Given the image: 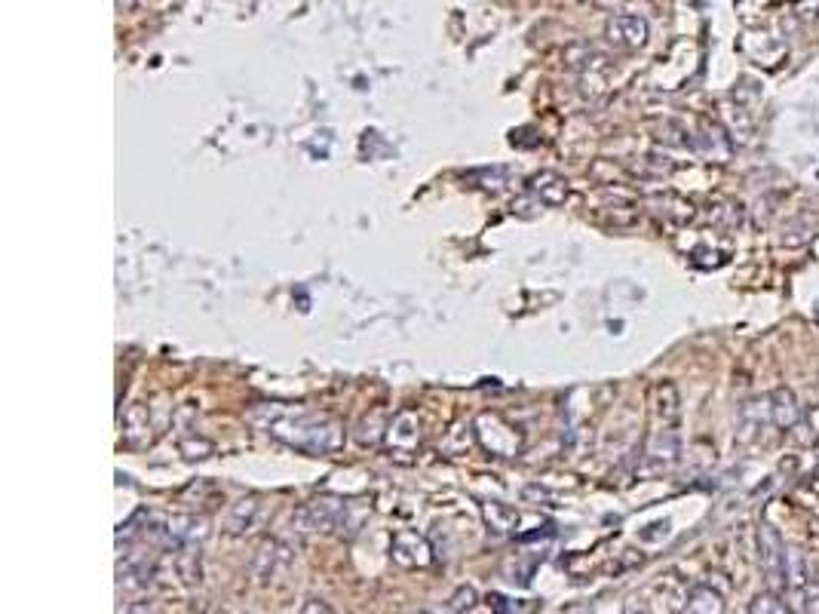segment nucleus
<instances>
[{"mask_svg": "<svg viewBox=\"0 0 819 614\" xmlns=\"http://www.w3.org/2000/svg\"><path fill=\"white\" fill-rule=\"evenodd\" d=\"M758 559H761V572L764 578L773 584V587H786L789 578H786V559H789V550L780 538V532L773 529V525H761L758 529Z\"/></svg>", "mask_w": 819, "mask_h": 614, "instance_id": "4", "label": "nucleus"}, {"mask_svg": "<svg viewBox=\"0 0 819 614\" xmlns=\"http://www.w3.org/2000/svg\"><path fill=\"white\" fill-rule=\"evenodd\" d=\"M528 194H534L543 206H562L568 200V182L556 172H537L528 179Z\"/></svg>", "mask_w": 819, "mask_h": 614, "instance_id": "10", "label": "nucleus"}, {"mask_svg": "<svg viewBox=\"0 0 819 614\" xmlns=\"http://www.w3.org/2000/svg\"><path fill=\"white\" fill-rule=\"evenodd\" d=\"M485 522H488V532H491L494 538H507V535L516 532L519 513H516L510 504L491 501V504H485Z\"/></svg>", "mask_w": 819, "mask_h": 614, "instance_id": "16", "label": "nucleus"}, {"mask_svg": "<svg viewBox=\"0 0 819 614\" xmlns=\"http://www.w3.org/2000/svg\"><path fill=\"white\" fill-rule=\"evenodd\" d=\"M418 614H430V611H418Z\"/></svg>", "mask_w": 819, "mask_h": 614, "instance_id": "24", "label": "nucleus"}, {"mask_svg": "<svg viewBox=\"0 0 819 614\" xmlns=\"http://www.w3.org/2000/svg\"><path fill=\"white\" fill-rule=\"evenodd\" d=\"M298 614H338V611H335L326 599H316V596H313V599H304V602H301Z\"/></svg>", "mask_w": 819, "mask_h": 614, "instance_id": "21", "label": "nucleus"}, {"mask_svg": "<svg viewBox=\"0 0 819 614\" xmlns=\"http://www.w3.org/2000/svg\"><path fill=\"white\" fill-rule=\"evenodd\" d=\"M801 599V614H819V581H807L798 590Z\"/></svg>", "mask_w": 819, "mask_h": 614, "instance_id": "19", "label": "nucleus"}, {"mask_svg": "<svg viewBox=\"0 0 819 614\" xmlns=\"http://www.w3.org/2000/svg\"><path fill=\"white\" fill-rule=\"evenodd\" d=\"M246 421L304 455H332L344 446V427L320 412L292 409L280 403H261L246 412Z\"/></svg>", "mask_w": 819, "mask_h": 614, "instance_id": "1", "label": "nucleus"}, {"mask_svg": "<svg viewBox=\"0 0 819 614\" xmlns=\"http://www.w3.org/2000/svg\"><path fill=\"white\" fill-rule=\"evenodd\" d=\"M767 427L777 430V421H773L770 393H761V397H752L740 406V443H761Z\"/></svg>", "mask_w": 819, "mask_h": 614, "instance_id": "6", "label": "nucleus"}, {"mask_svg": "<svg viewBox=\"0 0 819 614\" xmlns=\"http://www.w3.org/2000/svg\"><path fill=\"white\" fill-rule=\"evenodd\" d=\"M605 34L614 47L620 50H642L648 37H651V25L645 16H635V13H617L608 19L605 25Z\"/></svg>", "mask_w": 819, "mask_h": 614, "instance_id": "7", "label": "nucleus"}, {"mask_svg": "<svg viewBox=\"0 0 819 614\" xmlns=\"http://www.w3.org/2000/svg\"><path fill=\"white\" fill-rule=\"evenodd\" d=\"M691 148L700 151L703 157H712V160H724L731 157V142L721 133L715 123H703L697 133L691 136Z\"/></svg>", "mask_w": 819, "mask_h": 614, "instance_id": "12", "label": "nucleus"}, {"mask_svg": "<svg viewBox=\"0 0 819 614\" xmlns=\"http://www.w3.org/2000/svg\"><path fill=\"white\" fill-rule=\"evenodd\" d=\"M286 565H289V550L277 541H267L255 556V575L261 584H270L273 578H277L280 568H286Z\"/></svg>", "mask_w": 819, "mask_h": 614, "instance_id": "13", "label": "nucleus"}, {"mask_svg": "<svg viewBox=\"0 0 819 614\" xmlns=\"http://www.w3.org/2000/svg\"><path fill=\"white\" fill-rule=\"evenodd\" d=\"M813 320H816V323H819V307H816V311H813Z\"/></svg>", "mask_w": 819, "mask_h": 614, "instance_id": "22", "label": "nucleus"}, {"mask_svg": "<svg viewBox=\"0 0 819 614\" xmlns=\"http://www.w3.org/2000/svg\"><path fill=\"white\" fill-rule=\"evenodd\" d=\"M654 415L663 421V427H675L681 418V397L672 381H660L654 387Z\"/></svg>", "mask_w": 819, "mask_h": 614, "instance_id": "14", "label": "nucleus"}, {"mask_svg": "<svg viewBox=\"0 0 819 614\" xmlns=\"http://www.w3.org/2000/svg\"><path fill=\"white\" fill-rule=\"evenodd\" d=\"M681 458V433L678 427H660L651 433V440L645 446V473H666L678 464Z\"/></svg>", "mask_w": 819, "mask_h": 614, "instance_id": "5", "label": "nucleus"}, {"mask_svg": "<svg viewBox=\"0 0 819 614\" xmlns=\"http://www.w3.org/2000/svg\"><path fill=\"white\" fill-rule=\"evenodd\" d=\"M749 614H792V608L786 605V599L777 590H764V593L752 596Z\"/></svg>", "mask_w": 819, "mask_h": 614, "instance_id": "18", "label": "nucleus"}, {"mask_svg": "<svg viewBox=\"0 0 819 614\" xmlns=\"http://www.w3.org/2000/svg\"><path fill=\"white\" fill-rule=\"evenodd\" d=\"M629 614H648V611H635V608H632V611H629Z\"/></svg>", "mask_w": 819, "mask_h": 614, "instance_id": "23", "label": "nucleus"}, {"mask_svg": "<svg viewBox=\"0 0 819 614\" xmlns=\"http://www.w3.org/2000/svg\"><path fill=\"white\" fill-rule=\"evenodd\" d=\"M255 516H258V498H243V501H237L234 510H231V519H227V532H231V535L246 532L249 525L255 522Z\"/></svg>", "mask_w": 819, "mask_h": 614, "instance_id": "17", "label": "nucleus"}, {"mask_svg": "<svg viewBox=\"0 0 819 614\" xmlns=\"http://www.w3.org/2000/svg\"><path fill=\"white\" fill-rule=\"evenodd\" d=\"M473 427H476V436H479V443H482L485 452H491L497 458H516L522 452V443H525L522 433L504 415L482 412Z\"/></svg>", "mask_w": 819, "mask_h": 614, "instance_id": "2", "label": "nucleus"}, {"mask_svg": "<svg viewBox=\"0 0 819 614\" xmlns=\"http://www.w3.org/2000/svg\"><path fill=\"white\" fill-rule=\"evenodd\" d=\"M384 446L393 455H412L421 446V418L405 409L384 427Z\"/></svg>", "mask_w": 819, "mask_h": 614, "instance_id": "8", "label": "nucleus"}, {"mask_svg": "<svg viewBox=\"0 0 819 614\" xmlns=\"http://www.w3.org/2000/svg\"><path fill=\"white\" fill-rule=\"evenodd\" d=\"M476 599H479V596H476L473 587H461L458 593L451 596V608L458 611V614H464V611H470V608L476 605Z\"/></svg>", "mask_w": 819, "mask_h": 614, "instance_id": "20", "label": "nucleus"}, {"mask_svg": "<svg viewBox=\"0 0 819 614\" xmlns=\"http://www.w3.org/2000/svg\"><path fill=\"white\" fill-rule=\"evenodd\" d=\"M770 409H773V421H777V430H795L804 421L798 397H795L789 387L770 390Z\"/></svg>", "mask_w": 819, "mask_h": 614, "instance_id": "11", "label": "nucleus"}, {"mask_svg": "<svg viewBox=\"0 0 819 614\" xmlns=\"http://www.w3.org/2000/svg\"><path fill=\"white\" fill-rule=\"evenodd\" d=\"M347 504L338 498H323V501H310L295 513V525L301 532H332V529H344L347 525Z\"/></svg>", "mask_w": 819, "mask_h": 614, "instance_id": "3", "label": "nucleus"}, {"mask_svg": "<svg viewBox=\"0 0 819 614\" xmlns=\"http://www.w3.org/2000/svg\"><path fill=\"white\" fill-rule=\"evenodd\" d=\"M727 611V602L724 596L709 587V584H697L688 590V599H685V614H724Z\"/></svg>", "mask_w": 819, "mask_h": 614, "instance_id": "15", "label": "nucleus"}, {"mask_svg": "<svg viewBox=\"0 0 819 614\" xmlns=\"http://www.w3.org/2000/svg\"><path fill=\"white\" fill-rule=\"evenodd\" d=\"M390 556L402 568H427L433 562V547L418 532H399V535H393Z\"/></svg>", "mask_w": 819, "mask_h": 614, "instance_id": "9", "label": "nucleus"}]
</instances>
